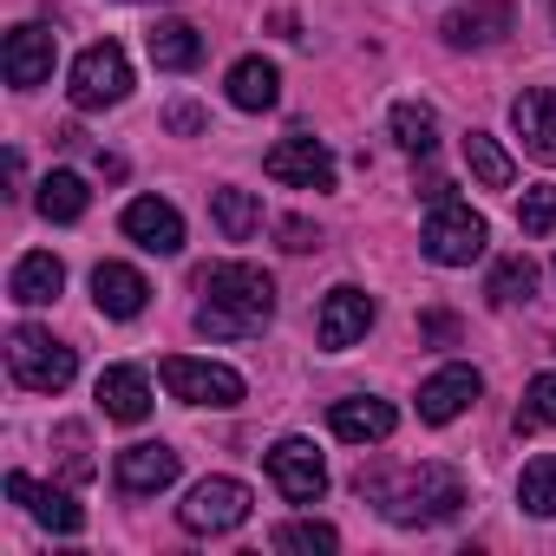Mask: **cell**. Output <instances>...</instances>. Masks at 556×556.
<instances>
[{
  "instance_id": "6da1fadb",
  "label": "cell",
  "mask_w": 556,
  "mask_h": 556,
  "mask_svg": "<svg viewBox=\"0 0 556 556\" xmlns=\"http://www.w3.org/2000/svg\"><path fill=\"white\" fill-rule=\"evenodd\" d=\"M361 497H374L380 517L400 523V530H432V523H452L458 517L465 478L452 465H406L400 478H367L361 471Z\"/></svg>"
},
{
  "instance_id": "7a4b0ae2",
  "label": "cell",
  "mask_w": 556,
  "mask_h": 556,
  "mask_svg": "<svg viewBox=\"0 0 556 556\" xmlns=\"http://www.w3.org/2000/svg\"><path fill=\"white\" fill-rule=\"evenodd\" d=\"M203 308H197V328L216 334V341H249L268 328L275 315V282L249 262H223V268H203Z\"/></svg>"
},
{
  "instance_id": "3957f363",
  "label": "cell",
  "mask_w": 556,
  "mask_h": 556,
  "mask_svg": "<svg viewBox=\"0 0 556 556\" xmlns=\"http://www.w3.org/2000/svg\"><path fill=\"white\" fill-rule=\"evenodd\" d=\"M484 242H491L484 216H478L471 203H458V197H439L432 216H426V229H419V249H426L439 268H471V262L484 255Z\"/></svg>"
},
{
  "instance_id": "277c9868",
  "label": "cell",
  "mask_w": 556,
  "mask_h": 556,
  "mask_svg": "<svg viewBox=\"0 0 556 556\" xmlns=\"http://www.w3.org/2000/svg\"><path fill=\"white\" fill-rule=\"evenodd\" d=\"M8 374L27 393H66L73 374H79V354L66 341H53L47 328H14L8 334Z\"/></svg>"
},
{
  "instance_id": "5b68a950",
  "label": "cell",
  "mask_w": 556,
  "mask_h": 556,
  "mask_svg": "<svg viewBox=\"0 0 556 556\" xmlns=\"http://www.w3.org/2000/svg\"><path fill=\"white\" fill-rule=\"evenodd\" d=\"M73 105L79 112H105V105H118L125 92H131V60H125V47L118 40H92L79 60H73Z\"/></svg>"
},
{
  "instance_id": "8992f818",
  "label": "cell",
  "mask_w": 556,
  "mask_h": 556,
  "mask_svg": "<svg viewBox=\"0 0 556 556\" xmlns=\"http://www.w3.org/2000/svg\"><path fill=\"white\" fill-rule=\"evenodd\" d=\"M177 523H184L190 536L242 530V523H249V484H242V478H203V484H190V497L177 504Z\"/></svg>"
},
{
  "instance_id": "52a82bcc",
  "label": "cell",
  "mask_w": 556,
  "mask_h": 556,
  "mask_svg": "<svg viewBox=\"0 0 556 556\" xmlns=\"http://www.w3.org/2000/svg\"><path fill=\"white\" fill-rule=\"evenodd\" d=\"M157 374H164L170 400H184V406H242V374H236V367H223V361L170 354Z\"/></svg>"
},
{
  "instance_id": "ba28073f",
  "label": "cell",
  "mask_w": 556,
  "mask_h": 556,
  "mask_svg": "<svg viewBox=\"0 0 556 556\" xmlns=\"http://www.w3.org/2000/svg\"><path fill=\"white\" fill-rule=\"evenodd\" d=\"M268 478H275V491H282L289 504H315L328 491V465H321L315 439H275L268 445Z\"/></svg>"
},
{
  "instance_id": "9c48e42d",
  "label": "cell",
  "mask_w": 556,
  "mask_h": 556,
  "mask_svg": "<svg viewBox=\"0 0 556 556\" xmlns=\"http://www.w3.org/2000/svg\"><path fill=\"white\" fill-rule=\"evenodd\" d=\"M262 170L275 177V184H289V190H334V151L321 144V138H282L268 157H262Z\"/></svg>"
},
{
  "instance_id": "30bf717a",
  "label": "cell",
  "mask_w": 556,
  "mask_h": 556,
  "mask_svg": "<svg viewBox=\"0 0 556 556\" xmlns=\"http://www.w3.org/2000/svg\"><path fill=\"white\" fill-rule=\"evenodd\" d=\"M374 295L367 289H354V282H341V289H328V302H321V315H315V334H321V348L328 354H348L354 341H367V328H374Z\"/></svg>"
},
{
  "instance_id": "8fae6325",
  "label": "cell",
  "mask_w": 556,
  "mask_h": 556,
  "mask_svg": "<svg viewBox=\"0 0 556 556\" xmlns=\"http://www.w3.org/2000/svg\"><path fill=\"white\" fill-rule=\"evenodd\" d=\"M517 27V8L510 0H471V8H458V14H445V47H458V53H484V47H497L504 34Z\"/></svg>"
},
{
  "instance_id": "7c38bea8",
  "label": "cell",
  "mask_w": 556,
  "mask_h": 556,
  "mask_svg": "<svg viewBox=\"0 0 556 556\" xmlns=\"http://www.w3.org/2000/svg\"><path fill=\"white\" fill-rule=\"evenodd\" d=\"M53 53H60V47H53V34H47V27H34V21H27V27H14V34H8V47H0L8 86H14V92L47 86V79H53Z\"/></svg>"
},
{
  "instance_id": "4fadbf2b",
  "label": "cell",
  "mask_w": 556,
  "mask_h": 556,
  "mask_svg": "<svg viewBox=\"0 0 556 556\" xmlns=\"http://www.w3.org/2000/svg\"><path fill=\"white\" fill-rule=\"evenodd\" d=\"M125 236L138 242V249H151V255H177L184 249V216H177V203H164V197H138V203H125Z\"/></svg>"
},
{
  "instance_id": "5bb4252c",
  "label": "cell",
  "mask_w": 556,
  "mask_h": 556,
  "mask_svg": "<svg viewBox=\"0 0 556 556\" xmlns=\"http://www.w3.org/2000/svg\"><path fill=\"white\" fill-rule=\"evenodd\" d=\"M478 393H484L478 367H439V374L419 387V419H426V426H452L465 406H478Z\"/></svg>"
},
{
  "instance_id": "9a60e30c",
  "label": "cell",
  "mask_w": 556,
  "mask_h": 556,
  "mask_svg": "<svg viewBox=\"0 0 556 556\" xmlns=\"http://www.w3.org/2000/svg\"><path fill=\"white\" fill-rule=\"evenodd\" d=\"M92 302H99V315H112V321H138L144 302H151V282H144L131 262H99V268H92Z\"/></svg>"
},
{
  "instance_id": "2e32d148",
  "label": "cell",
  "mask_w": 556,
  "mask_h": 556,
  "mask_svg": "<svg viewBox=\"0 0 556 556\" xmlns=\"http://www.w3.org/2000/svg\"><path fill=\"white\" fill-rule=\"evenodd\" d=\"M393 426H400V413L387 400H367V393L328 406V432L348 439V445H380V439H393Z\"/></svg>"
},
{
  "instance_id": "e0dca14e",
  "label": "cell",
  "mask_w": 556,
  "mask_h": 556,
  "mask_svg": "<svg viewBox=\"0 0 556 556\" xmlns=\"http://www.w3.org/2000/svg\"><path fill=\"white\" fill-rule=\"evenodd\" d=\"M177 465H184V458H177L164 439H138V445L118 452V491H131V497L164 491V484H177Z\"/></svg>"
},
{
  "instance_id": "ac0fdd59",
  "label": "cell",
  "mask_w": 556,
  "mask_h": 556,
  "mask_svg": "<svg viewBox=\"0 0 556 556\" xmlns=\"http://www.w3.org/2000/svg\"><path fill=\"white\" fill-rule=\"evenodd\" d=\"M8 497H14V504H27V510H34V517H40L53 536H79V530H86V510L73 504V491L34 484L27 471H8Z\"/></svg>"
},
{
  "instance_id": "d6986e66",
  "label": "cell",
  "mask_w": 556,
  "mask_h": 556,
  "mask_svg": "<svg viewBox=\"0 0 556 556\" xmlns=\"http://www.w3.org/2000/svg\"><path fill=\"white\" fill-rule=\"evenodd\" d=\"M510 125H517V138L536 164H556V86H530L510 105Z\"/></svg>"
},
{
  "instance_id": "ffe728a7",
  "label": "cell",
  "mask_w": 556,
  "mask_h": 556,
  "mask_svg": "<svg viewBox=\"0 0 556 556\" xmlns=\"http://www.w3.org/2000/svg\"><path fill=\"white\" fill-rule=\"evenodd\" d=\"M60 289H66V262H60L53 249H34V255L14 262L8 295H14L21 308H47V302H60Z\"/></svg>"
},
{
  "instance_id": "44dd1931",
  "label": "cell",
  "mask_w": 556,
  "mask_h": 556,
  "mask_svg": "<svg viewBox=\"0 0 556 556\" xmlns=\"http://www.w3.org/2000/svg\"><path fill=\"white\" fill-rule=\"evenodd\" d=\"M99 406H105V419L138 426V419L151 413V380H144V367H105V374H99Z\"/></svg>"
},
{
  "instance_id": "7402d4cb",
  "label": "cell",
  "mask_w": 556,
  "mask_h": 556,
  "mask_svg": "<svg viewBox=\"0 0 556 556\" xmlns=\"http://www.w3.org/2000/svg\"><path fill=\"white\" fill-rule=\"evenodd\" d=\"M275 99H282V73L268 60H236L229 66V105L236 112H268Z\"/></svg>"
},
{
  "instance_id": "603a6c76",
  "label": "cell",
  "mask_w": 556,
  "mask_h": 556,
  "mask_svg": "<svg viewBox=\"0 0 556 556\" xmlns=\"http://www.w3.org/2000/svg\"><path fill=\"white\" fill-rule=\"evenodd\" d=\"M203 60V34L190 21H157L151 27V66L157 73H190Z\"/></svg>"
},
{
  "instance_id": "cb8c5ba5",
  "label": "cell",
  "mask_w": 556,
  "mask_h": 556,
  "mask_svg": "<svg viewBox=\"0 0 556 556\" xmlns=\"http://www.w3.org/2000/svg\"><path fill=\"white\" fill-rule=\"evenodd\" d=\"M210 216H216L223 242H249V236L262 229V197H255V190L223 184V190H210Z\"/></svg>"
},
{
  "instance_id": "d4e9b609",
  "label": "cell",
  "mask_w": 556,
  "mask_h": 556,
  "mask_svg": "<svg viewBox=\"0 0 556 556\" xmlns=\"http://www.w3.org/2000/svg\"><path fill=\"white\" fill-rule=\"evenodd\" d=\"M465 164H471V177H478L484 190H510V184H517V164H510V151H504L491 131H465Z\"/></svg>"
},
{
  "instance_id": "484cf974",
  "label": "cell",
  "mask_w": 556,
  "mask_h": 556,
  "mask_svg": "<svg viewBox=\"0 0 556 556\" xmlns=\"http://www.w3.org/2000/svg\"><path fill=\"white\" fill-rule=\"evenodd\" d=\"M34 203H40V216H47V223H79V216H86V203H92V190H86V177H79V170H53V177L40 184V197H34Z\"/></svg>"
},
{
  "instance_id": "4316f807",
  "label": "cell",
  "mask_w": 556,
  "mask_h": 556,
  "mask_svg": "<svg viewBox=\"0 0 556 556\" xmlns=\"http://www.w3.org/2000/svg\"><path fill=\"white\" fill-rule=\"evenodd\" d=\"M530 289H536V262H530V255H504V262L491 268V282H484V295H491V308H510V302H530Z\"/></svg>"
},
{
  "instance_id": "83f0119b",
  "label": "cell",
  "mask_w": 556,
  "mask_h": 556,
  "mask_svg": "<svg viewBox=\"0 0 556 556\" xmlns=\"http://www.w3.org/2000/svg\"><path fill=\"white\" fill-rule=\"evenodd\" d=\"M393 138H400L406 151L432 157V144H439V112L419 105V99H400V105H393Z\"/></svg>"
},
{
  "instance_id": "f1b7e54d",
  "label": "cell",
  "mask_w": 556,
  "mask_h": 556,
  "mask_svg": "<svg viewBox=\"0 0 556 556\" xmlns=\"http://www.w3.org/2000/svg\"><path fill=\"white\" fill-rule=\"evenodd\" d=\"M268 543L289 549V556H328V549H341V530H334V523H315V517H295V523L275 530Z\"/></svg>"
},
{
  "instance_id": "f546056e",
  "label": "cell",
  "mask_w": 556,
  "mask_h": 556,
  "mask_svg": "<svg viewBox=\"0 0 556 556\" xmlns=\"http://www.w3.org/2000/svg\"><path fill=\"white\" fill-rule=\"evenodd\" d=\"M517 504L530 517H556V458H530L517 478Z\"/></svg>"
},
{
  "instance_id": "4dcf8cb0",
  "label": "cell",
  "mask_w": 556,
  "mask_h": 556,
  "mask_svg": "<svg viewBox=\"0 0 556 556\" xmlns=\"http://www.w3.org/2000/svg\"><path fill=\"white\" fill-rule=\"evenodd\" d=\"M517 229H523V236H549V229H556V184H530V190H523Z\"/></svg>"
},
{
  "instance_id": "1f68e13d",
  "label": "cell",
  "mask_w": 556,
  "mask_h": 556,
  "mask_svg": "<svg viewBox=\"0 0 556 556\" xmlns=\"http://www.w3.org/2000/svg\"><path fill=\"white\" fill-rule=\"evenodd\" d=\"M53 445H60V465H66V478L73 484H86L99 465H92V439H86V426H60L53 432Z\"/></svg>"
},
{
  "instance_id": "d6a6232c",
  "label": "cell",
  "mask_w": 556,
  "mask_h": 556,
  "mask_svg": "<svg viewBox=\"0 0 556 556\" xmlns=\"http://www.w3.org/2000/svg\"><path fill=\"white\" fill-rule=\"evenodd\" d=\"M536 426H556V374H536V380H530V393H523L517 432H536Z\"/></svg>"
},
{
  "instance_id": "836d02e7",
  "label": "cell",
  "mask_w": 556,
  "mask_h": 556,
  "mask_svg": "<svg viewBox=\"0 0 556 556\" xmlns=\"http://www.w3.org/2000/svg\"><path fill=\"white\" fill-rule=\"evenodd\" d=\"M282 249L289 255H308V249H321V229L302 223V216H282Z\"/></svg>"
},
{
  "instance_id": "e575fe53",
  "label": "cell",
  "mask_w": 556,
  "mask_h": 556,
  "mask_svg": "<svg viewBox=\"0 0 556 556\" xmlns=\"http://www.w3.org/2000/svg\"><path fill=\"white\" fill-rule=\"evenodd\" d=\"M164 131H177V138H197V131H203V105H190V99H177V105L164 112Z\"/></svg>"
},
{
  "instance_id": "d590c367",
  "label": "cell",
  "mask_w": 556,
  "mask_h": 556,
  "mask_svg": "<svg viewBox=\"0 0 556 556\" xmlns=\"http://www.w3.org/2000/svg\"><path fill=\"white\" fill-rule=\"evenodd\" d=\"M419 328H426V334H432V341H452V334H458V321H452V315H426V321H419Z\"/></svg>"
}]
</instances>
